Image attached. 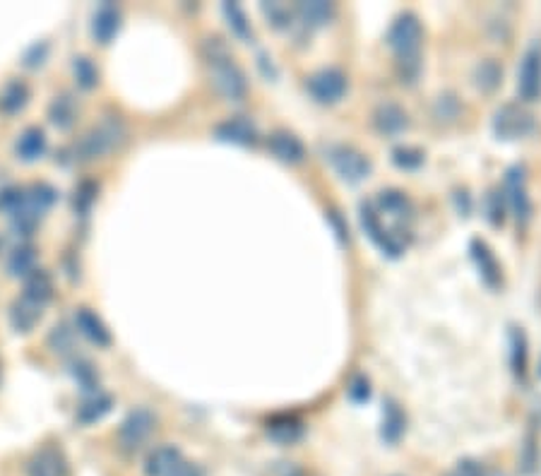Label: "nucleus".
Segmentation results:
<instances>
[{"instance_id":"f257e3e1","label":"nucleus","mask_w":541,"mask_h":476,"mask_svg":"<svg viewBox=\"0 0 541 476\" xmlns=\"http://www.w3.org/2000/svg\"><path fill=\"white\" fill-rule=\"evenodd\" d=\"M202 56L208 61L209 78L215 82L217 92L231 102H239L246 96V75L241 72V68L234 63V56L229 53V48L219 37L205 39L202 44Z\"/></svg>"},{"instance_id":"f03ea898","label":"nucleus","mask_w":541,"mask_h":476,"mask_svg":"<svg viewBox=\"0 0 541 476\" xmlns=\"http://www.w3.org/2000/svg\"><path fill=\"white\" fill-rule=\"evenodd\" d=\"M422 37V22L412 12H405L402 17H398L390 27V34H388V44L398 56L399 75L406 82H414L416 75H419V68H422V63H419Z\"/></svg>"},{"instance_id":"7ed1b4c3","label":"nucleus","mask_w":541,"mask_h":476,"mask_svg":"<svg viewBox=\"0 0 541 476\" xmlns=\"http://www.w3.org/2000/svg\"><path fill=\"white\" fill-rule=\"evenodd\" d=\"M126 140V123L119 116H106L99 120L94 127H89L87 133L80 137V143L75 144V159L80 161H92L119 150Z\"/></svg>"},{"instance_id":"20e7f679","label":"nucleus","mask_w":541,"mask_h":476,"mask_svg":"<svg viewBox=\"0 0 541 476\" xmlns=\"http://www.w3.org/2000/svg\"><path fill=\"white\" fill-rule=\"evenodd\" d=\"M534 130L532 113L518 103H505L494 116V133L501 140H522Z\"/></svg>"},{"instance_id":"39448f33","label":"nucleus","mask_w":541,"mask_h":476,"mask_svg":"<svg viewBox=\"0 0 541 476\" xmlns=\"http://www.w3.org/2000/svg\"><path fill=\"white\" fill-rule=\"evenodd\" d=\"M154 431V414L150 409H133L119 429V443L127 453H135L137 447L147 443Z\"/></svg>"},{"instance_id":"423d86ee","label":"nucleus","mask_w":541,"mask_h":476,"mask_svg":"<svg viewBox=\"0 0 541 476\" xmlns=\"http://www.w3.org/2000/svg\"><path fill=\"white\" fill-rule=\"evenodd\" d=\"M361 226L368 234V238L373 241L375 246L381 248L388 258H399L405 250V241L398 234H392L390 229H385L381 222V215L375 212L373 205H361Z\"/></svg>"},{"instance_id":"0eeeda50","label":"nucleus","mask_w":541,"mask_h":476,"mask_svg":"<svg viewBox=\"0 0 541 476\" xmlns=\"http://www.w3.org/2000/svg\"><path fill=\"white\" fill-rule=\"evenodd\" d=\"M518 94L522 102H537L541 96V46L527 48L518 70Z\"/></svg>"},{"instance_id":"6e6552de","label":"nucleus","mask_w":541,"mask_h":476,"mask_svg":"<svg viewBox=\"0 0 541 476\" xmlns=\"http://www.w3.org/2000/svg\"><path fill=\"white\" fill-rule=\"evenodd\" d=\"M306 87L311 92V96L320 103H337L347 92V78L342 70H334V68H325L318 70L316 75L308 78Z\"/></svg>"},{"instance_id":"1a4fd4ad","label":"nucleus","mask_w":541,"mask_h":476,"mask_svg":"<svg viewBox=\"0 0 541 476\" xmlns=\"http://www.w3.org/2000/svg\"><path fill=\"white\" fill-rule=\"evenodd\" d=\"M330 161H332L334 171L340 174V178L347 183H358L364 181L371 171L368 159L354 147H332L330 150Z\"/></svg>"},{"instance_id":"9d476101","label":"nucleus","mask_w":541,"mask_h":476,"mask_svg":"<svg viewBox=\"0 0 541 476\" xmlns=\"http://www.w3.org/2000/svg\"><path fill=\"white\" fill-rule=\"evenodd\" d=\"M503 198L508 200L510 212L515 215L518 222H527L529 215H532V202H529V195H527V183H525V168L522 167H512L505 176V191H503Z\"/></svg>"},{"instance_id":"9b49d317","label":"nucleus","mask_w":541,"mask_h":476,"mask_svg":"<svg viewBox=\"0 0 541 476\" xmlns=\"http://www.w3.org/2000/svg\"><path fill=\"white\" fill-rule=\"evenodd\" d=\"M68 460L56 445H44L27 462V476H68Z\"/></svg>"},{"instance_id":"f8f14e48","label":"nucleus","mask_w":541,"mask_h":476,"mask_svg":"<svg viewBox=\"0 0 541 476\" xmlns=\"http://www.w3.org/2000/svg\"><path fill=\"white\" fill-rule=\"evenodd\" d=\"M120 32V10L111 3H104L92 17V37L96 44L109 46Z\"/></svg>"},{"instance_id":"ddd939ff","label":"nucleus","mask_w":541,"mask_h":476,"mask_svg":"<svg viewBox=\"0 0 541 476\" xmlns=\"http://www.w3.org/2000/svg\"><path fill=\"white\" fill-rule=\"evenodd\" d=\"M184 455L174 445L154 447L144 460V474L147 476H174V472L184 464Z\"/></svg>"},{"instance_id":"4468645a","label":"nucleus","mask_w":541,"mask_h":476,"mask_svg":"<svg viewBox=\"0 0 541 476\" xmlns=\"http://www.w3.org/2000/svg\"><path fill=\"white\" fill-rule=\"evenodd\" d=\"M75 327H78V332L89 340L96 347H109L111 344V332H109V327L104 325V320L96 316L92 308H78L75 310Z\"/></svg>"},{"instance_id":"2eb2a0df","label":"nucleus","mask_w":541,"mask_h":476,"mask_svg":"<svg viewBox=\"0 0 541 476\" xmlns=\"http://www.w3.org/2000/svg\"><path fill=\"white\" fill-rule=\"evenodd\" d=\"M215 135L222 140V143L231 144H241V147H250V144L258 143V130L248 119L239 116V119H229L219 123L215 127Z\"/></svg>"},{"instance_id":"dca6fc26","label":"nucleus","mask_w":541,"mask_h":476,"mask_svg":"<svg viewBox=\"0 0 541 476\" xmlns=\"http://www.w3.org/2000/svg\"><path fill=\"white\" fill-rule=\"evenodd\" d=\"M113 409V397L106 395V392H92L89 397H85L75 412V421L82 423V426H92V423H99V421L109 416Z\"/></svg>"},{"instance_id":"f3484780","label":"nucleus","mask_w":541,"mask_h":476,"mask_svg":"<svg viewBox=\"0 0 541 476\" xmlns=\"http://www.w3.org/2000/svg\"><path fill=\"white\" fill-rule=\"evenodd\" d=\"M44 316V306L27 296H20L12 306H10V325L15 327V332H32L37 323Z\"/></svg>"},{"instance_id":"a211bd4d","label":"nucleus","mask_w":541,"mask_h":476,"mask_svg":"<svg viewBox=\"0 0 541 476\" xmlns=\"http://www.w3.org/2000/svg\"><path fill=\"white\" fill-rule=\"evenodd\" d=\"M46 147H48L46 133H44L41 127L32 126L27 127V130H22L20 137H17L15 154L17 159H22L27 164H32V161H39V159L46 154Z\"/></svg>"},{"instance_id":"6ab92c4d","label":"nucleus","mask_w":541,"mask_h":476,"mask_svg":"<svg viewBox=\"0 0 541 476\" xmlns=\"http://www.w3.org/2000/svg\"><path fill=\"white\" fill-rule=\"evenodd\" d=\"M267 147L279 161H284V164H299L303 159V144L301 140L294 135V133H287V130H277V133H272L270 140H267Z\"/></svg>"},{"instance_id":"aec40b11","label":"nucleus","mask_w":541,"mask_h":476,"mask_svg":"<svg viewBox=\"0 0 541 476\" xmlns=\"http://www.w3.org/2000/svg\"><path fill=\"white\" fill-rule=\"evenodd\" d=\"M471 258L477 262L479 272H481V277L488 286H498L501 284V267H498V262H496L494 253H491V248L486 246L484 241H471Z\"/></svg>"},{"instance_id":"412c9836","label":"nucleus","mask_w":541,"mask_h":476,"mask_svg":"<svg viewBox=\"0 0 541 476\" xmlns=\"http://www.w3.org/2000/svg\"><path fill=\"white\" fill-rule=\"evenodd\" d=\"M373 123L382 135H398L406 127V113L398 103H381L373 113Z\"/></svg>"},{"instance_id":"4be33fe9","label":"nucleus","mask_w":541,"mask_h":476,"mask_svg":"<svg viewBox=\"0 0 541 476\" xmlns=\"http://www.w3.org/2000/svg\"><path fill=\"white\" fill-rule=\"evenodd\" d=\"M29 102V87L22 79H10L5 87L0 89V111L8 113H20Z\"/></svg>"},{"instance_id":"5701e85b","label":"nucleus","mask_w":541,"mask_h":476,"mask_svg":"<svg viewBox=\"0 0 541 476\" xmlns=\"http://www.w3.org/2000/svg\"><path fill=\"white\" fill-rule=\"evenodd\" d=\"M296 15L301 17L306 27H323L332 20L334 5L325 3V0H306V3L296 5Z\"/></svg>"},{"instance_id":"b1692460","label":"nucleus","mask_w":541,"mask_h":476,"mask_svg":"<svg viewBox=\"0 0 541 476\" xmlns=\"http://www.w3.org/2000/svg\"><path fill=\"white\" fill-rule=\"evenodd\" d=\"M48 119L58 130H68L72 127L75 119H78V103L70 94H58L53 96V102L48 106Z\"/></svg>"},{"instance_id":"393cba45","label":"nucleus","mask_w":541,"mask_h":476,"mask_svg":"<svg viewBox=\"0 0 541 476\" xmlns=\"http://www.w3.org/2000/svg\"><path fill=\"white\" fill-rule=\"evenodd\" d=\"M22 296L32 299V301L41 303L46 308V303L53 299V282L48 277V272L34 270L29 277L24 279V291Z\"/></svg>"},{"instance_id":"a878e982","label":"nucleus","mask_w":541,"mask_h":476,"mask_svg":"<svg viewBox=\"0 0 541 476\" xmlns=\"http://www.w3.org/2000/svg\"><path fill=\"white\" fill-rule=\"evenodd\" d=\"M378 207H381V212H388V215H390L398 224H405L412 219V202L406 200L405 193L399 191L381 193Z\"/></svg>"},{"instance_id":"bb28decb","label":"nucleus","mask_w":541,"mask_h":476,"mask_svg":"<svg viewBox=\"0 0 541 476\" xmlns=\"http://www.w3.org/2000/svg\"><path fill=\"white\" fill-rule=\"evenodd\" d=\"M37 270V248L24 243V246H17L8 258V272L12 277H29L32 272Z\"/></svg>"},{"instance_id":"cd10ccee","label":"nucleus","mask_w":541,"mask_h":476,"mask_svg":"<svg viewBox=\"0 0 541 476\" xmlns=\"http://www.w3.org/2000/svg\"><path fill=\"white\" fill-rule=\"evenodd\" d=\"M58 200V193L53 185H48V183H34L32 188L27 191V205L32 207L34 212H39L44 217L46 209L53 207V202Z\"/></svg>"},{"instance_id":"c85d7f7f","label":"nucleus","mask_w":541,"mask_h":476,"mask_svg":"<svg viewBox=\"0 0 541 476\" xmlns=\"http://www.w3.org/2000/svg\"><path fill=\"white\" fill-rule=\"evenodd\" d=\"M222 12H224V17H226V22H229L231 32L236 34L239 39L248 41V39H250V37H253L250 22H248L246 12L241 10L239 3H224Z\"/></svg>"},{"instance_id":"c756f323","label":"nucleus","mask_w":541,"mask_h":476,"mask_svg":"<svg viewBox=\"0 0 541 476\" xmlns=\"http://www.w3.org/2000/svg\"><path fill=\"white\" fill-rule=\"evenodd\" d=\"M72 75L82 89H94L99 85V70H96L94 61L87 56L72 58Z\"/></svg>"},{"instance_id":"7c9ffc66","label":"nucleus","mask_w":541,"mask_h":476,"mask_svg":"<svg viewBox=\"0 0 541 476\" xmlns=\"http://www.w3.org/2000/svg\"><path fill=\"white\" fill-rule=\"evenodd\" d=\"M405 431V414L399 412V406L395 402H388L385 412H382V438L395 443Z\"/></svg>"},{"instance_id":"2f4dec72","label":"nucleus","mask_w":541,"mask_h":476,"mask_svg":"<svg viewBox=\"0 0 541 476\" xmlns=\"http://www.w3.org/2000/svg\"><path fill=\"white\" fill-rule=\"evenodd\" d=\"M39 222H41V215L39 212H34L27 202H24V207L20 212H15V215L10 217V224H12V231H15L17 236H32L34 231H37V226H39Z\"/></svg>"},{"instance_id":"473e14b6","label":"nucleus","mask_w":541,"mask_h":476,"mask_svg":"<svg viewBox=\"0 0 541 476\" xmlns=\"http://www.w3.org/2000/svg\"><path fill=\"white\" fill-rule=\"evenodd\" d=\"M267 433H270L277 443L289 445V443H294L296 438H301V423L294 419H277V421H272Z\"/></svg>"},{"instance_id":"72a5a7b5","label":"nucleus","mask_w":541,"mask_h":476,"mask_svg":"<svg viewBox=\"0 0 541 476\" xmlns=\"http://www.w3.org/2000/svg\"><path fill=\"white\" fill-rule=\"evenodd\" d=\"M24 202H27V191L17 188V185H8L0 191V212H5V215L12 217L15 212H20Z\"/></svg>"},{"instance_id":"f704fd0d","label":"nucleus","mask_w":541,"mask_h":476,"mask_svg":"<svg viewBox=\"0 0 541 476\" xmlns=\"http://www.w3.org/2000/svg\"><path fill=\"white\" fill-rule=\"evenodd\" d=\"M96 193H99V185H96V183H80V188L75 191V212H78V215H87L92 205L96 202Z\"/></svg>"},{"instance_id":"c9c22d12","label":"nucleus","mask_w":541,"mask_h":476,"mask_svg":"<svg viewBox=\"0 0 541 476\" xmlns=\"http://www.w3.org/2000/svg\"><path fill=\"white\" fill-rule=\"evenodd\" d=\"M48 58V44L46 41H37L32 46L24 51L22 63L24 68H41V65L46 63Z\"/></svg>"},{"instance_id":"e433bc0d","label":"nucleus","mask_w":541,"mask_h":476,"mask_svg":"<svg viewBox=\"0 0 541 476\" xmlns=\"http://www.w3.org/2000/svg\"><path fill=\"white\" fill-rule=\"evenodd\" d=\"M527 344H525V334L515 330L512 332V365H515V373H525V358H527Z\"/></svg>"},{"instance_id":"4c0bfd02","label":"nucleus","mask_w":541,"mask_h":476,"mask_svg":"<svg viewBox=\"0 0 541 476\" xmlns=\"http://www.w3.org/2000/svg\"><path fill=\"white\" fill-rule=\"evenodd\" d=\"M392 159H395L398 167L416 168L423 161V154L419 150H412V147H399V150L392 152Z\"/></svg>"},{"instance_id":"58836bf2","label":"nucleus","mask_w":541,"mask_h":476,"mask_svg":"<svg viewBox=\"0 0 541 476\" xmlns=\"http://www.w3.org/2000/svg\"><path fill=\"white\" fill-rule=\"evenodd\" d=\"M72 373H75V378H78V382H80L82 388L92 390L96 382H99V375H96L94 365L89 364V361H78L75 368H72Z\"/></svg>"},{"instance_id":"ea45409f","label":"nucleus","mask_w":541,"mask_h":476,"mask_svg":"<svg viewBox=\"0 0 541 476\" xmlns=\"http://www.w3.org/2000/svg\"><path fill=\"white\" fill-rule=\"evenodd\" d=\"M263 12L267 15V20H270L275 27H284L289 17H291V12H289L284 5H279V3H270V5H267V3H263Z\"/></svg>"},{"instance_id":"a19ab883","label":"nucleus","mask_w":541,"mask_h":476,"mask_svg":"<svg viewBox=\"0 0 541 476\" xmlns=\"http://www.w3.org/2000/svg\"><path fill=\"white\" fill-rule=\"evenodd\" d=\"M479 85L484 89H494L498 85V78H501V70L496 68L494 63H484L479 68Z\"/></svg>"},{"instance_id":"79ce46f5","label":"nucleus","mask_w":541,"mask_h":476,"mask_svg":"<svg viewBox=\"0 0 541 476\" xmlns=\"http://www.w3.org/2000/svg\"><path fill=\"white\" fill-rule=\"evenodd\" d=\"M484 474H486L484 467H481L479 462L464 460V462H460V464H457V467H455L447 476H484Z\"/></svg>"},{"instance_id":"37998d69","label":"nucleus","mask_w":541,"mask_h":476,"mask_svg":"<svg viewBox=\"0 0 541 476\" xmlns=\"http://www.w3.org/2000/svg\"><path fill=\"white\" fill-rule=\"evenodd\" d=\"M51 344L56 347V351H65V347H70V332L65 327H56L51 334Z\"/></svg>"},{"instance_id":"c03bdc74","label":"nucleus","mask_w":541,"mask_h":476,"mask_svg":"<svg viewBox=\"0 0 541 476\" xmlns=\"http://www.w3.org/2000/svg\"><path fill=\"white\" fill-rule=\"evenodd\" d=\"M349 397L351 399H357V402L368 399V382L364 381V378H357V381L349 385Z\"/></svg>"},{"instance_id":"a18cd8bd","label":"nucleus","mask_w":541,"mask_h":476,"mask_svg":"<svg viewBox=\"0 0 541 476\" xmlns=\"http://www.w3.org/2000/svg\"><path fill=\"white\" fill-rule=\"evenodd\" d=\"M174 476H202V469L198 464H191V462H184L181 467L176 469Z\"/></svg>"},{"instance_id":"49530a36","label":"nucleus","mask_w":541,"mask_h":476,"mask_svg":"<svg viewBox=\"0 0 541 476\" xmlns=\"http://www.w3.org/2000/svg\"><path fill=\"white\" fill-rule=\"evenodd\" d=\"M484 476H505V474H501V472H486Z\"/></svg>"},{"instance_id":"de8ad7c7","label":"nucleus","mask_w":541,"mask_h":476,"mask_svg":"<svg viewBox=\"0 0 541 476\" xmlns=\"http://www.w3.org/2000/svg\"><path fill=\"white\" fill-rule=\"evenodd\" d=\"M539 375H541V365H539Z\"/></svg>"}]
</instances>
